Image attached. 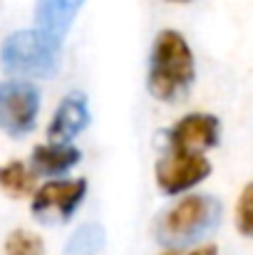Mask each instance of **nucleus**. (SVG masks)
Instances as JSON below:
<instances>
[{
    "mask_svg": "<svg viewBox=\"0 0 253 255\" xmlns=\"http://www.w3.org/2000/svg\"><path fill=\"white\" fill-rule=\"evenodd\" d=\"M35 173L32 169L25 164V161H7V164H0V191L12 196V198H25L30 193H35Z\"/></svg>",
    "mask_w": 253,
    "mask_h": 255,
    "instance_id": "nucleus-11",
    "label": "nucleus"
},
{
    "mask_svg": "<svg viewBox=\"0 0 253 255\" xmlns=\"http://www.w3.org/2000/svg\"><path fill=\"white\" fill-rule=\"evenodd\" d=\"M87 0H35V27L62 40Z\"/></svg>",
    "mask_w": 253,
    "mask_h": 255,
    "instance_id": "nucleus-10",
    "label": "nucleus"
},
{
    "mask_svg": "<svg viewBox=\"0 0 253 255\" xmlns=\"http://www.w3.org/2000/svg\"><path fill=\"white\" fill-rule=\"evenodd\" d=\"M221 223V203L209 193H191L157 218L154 236L169 251H186L209 238Z\"/></svg>",
    "mask_w": 253,
    "mask_h": 255,
    "instance_id": "nucleus-1",
    "label": "nucleus"
},
{
    "mask_svg": "<svg viewBox=\"0 0 253 255\" xmlns=\"http://www.w3.org/2000/svg\"><path fill=\"white\" fill-rule=\"evenodd\" d=\"M164 255H219L216 246H201V248H191V251H167Z\"/></svg>",
    "mask_w": 253,
    "mask_h": 255,
    "instance_id": "nucleus-15",
    "label": "nucleus"
},
{
    "mask_svg": "<svg viewBox=\"0 0 253 255\" xmlns=\"http://www.w3.org/2000/svg\"><path fill=\"white\" fill-rule=\"evenodd\" d=\"M60 42L40 27L15 30L0 45V70L12 80H50L60 70Z\"/></svg>",
    "mask_w": 253,
    "mask_h": 255,
    "instance_id": "nucleus-3",
    "label": "nucleus"
},
{
    "mask_svg": "<svg viewBox=\"0 0 253 255\" xmlns=\"http://www.w3.org/2000/svg\"><path fill=\"white\" fill-rule=\"evenodd\" d=\"M82 159V151L75 144H37L30 154V169L42 178H62Z\"/></svg>",
    "mask_w": 253,
    "mask_h": 255,
    "instance_id": "nucleus-9",
    "label": "nucleus"
},
{
    "mask_svg": "<svg viewBox=\"0 0 253 255\" xmlns=\"http://www.w3.org/2000/svg\"><path fill=\"white\" fill-rule=\"evenodd\" d=\"M5 255H45V243L40 236L25 228H15L5 238Z\"/></svg>",
    "mask_w": 253,
    "mask_h": 255,
    "instance_id": "nucleus-13",
    "label": "nucleus"
},
{
    "mask_svg": "<svg viewBox=\"0 0 253 255\" xmlns=\"http://www.w3.org/2000/svg\"><path fill=\"white\" fill-rule=\"evenodd\" d=\"M236 226H239L241 236L253 238V183H249L241 191V198L236 206Z\"/></svg>",
    "mask_w": 253,
    "mask_h": 255,
    "instance_id": "nucleus-14",
    "label": "nucleus"
},
{
    "mask_svg": "<svg viewBox=\"0 0 253 255\" xmlns=\"http://www.w3.org/2000/svg\"><path fill=\"white\" fill-rule=\"evenodd\" d=\"M89 104L82 92H70L60 99L57 109L52 112V119L47 124V141L52 144H72L75 136H80L89 127Z\"/></svg>",
    "mask_w": 253,
    "mask_h": 255,
    "instance_id": "nucleus-8",
    "label": "nucleus"
},
{
    "mask_svg": "<svg viewBox=\"0 0 253 255\" xmlns=\"http://www.w3.org/2000/svg\"><path fill=\"white\" fill-rule=\"evenodd\" d=\"M171 2H191V0H171Z\"/></svg>",
    "mask_w": 253,
    "mask_h": 255,
    "instance_id": "nucleus-16",
    "label": "nucleus"
},
{
    "mask_svg": "<svg viewBox=\"0 0 253 255\" xmlns=\"http://www.w3.org/2000/svg\"><path fill=\"white\" fill-rule=\"evenodd\" d=\"M196 80V65L189 42L176 30H162L149 57V94L159 102H179Z\"/></svg>",
    "mask_w": 253,
    "mask_h": 255,
    "instance_id": "nucleus-2",
    "label": "nucleus"
},
{
    "mask_svg": "<svg viewBox=\"0 0 253 255\" xmlns=\"http://www.w3.org/2000/svg\"><path fill=\"white\" fill-rule=\"evenodd\" d=\"M104 248V228L99 223H82L65 243L67 255H94Z\"/></svg>",
    "mask_w": 253,
    "mask_h": 255,
    "instance_id": "nucleus-12",
    "label": "nucleus"
},
{
    "mask_svg": "<svg viewBox=\"0 0 253 255\" xmlns=\"http://www.w3.org/2000/svg\"><path fill=\"white\" fill-rule=\"evenodd\" d=\"M84 196H87L84 178H52L45 181L32 193L30 213L45 226L67 223L82 206Z\"/></svg>",
    "mask_w": 253,
    "mask_h": 255,
    "instance_id": "nucleus-5",
    "label": "nucleus"
},
{
    "mask_svg": "<svg viewBox=\"0 0 253 255\" xmlns=\"http://www.w3.org/2000/svg\"><path fill=\"white\" fill-rule=\"evenodd\" d=\"M40 114V89L27 80L0 82V131L22 139L27 136Z\"/></svg>",
    "mask_w": 253,
    "mask_h": 255,
    "instance_id": "nucleus-4",
    "label": "nucleus"
},
{
    "mask_svg": "<svg viewBox=\"0 0 253 255\" xmlns=\"http://www.w3.org/2000/svg\"><path fill=\"white\" fill-rule=\"evenodd\" d=\"M209 173H211V164L204 154H189L176 149H167L154 169L157 186L167 196H179L191 191L204 178H209Z\"/></svg>",
    "mask_w": 253,
    "mask_h": 255,
    "instance_id": "nucleus-6",
    "label": "nucleus"
},
{
    "mask_svg": "<svg viewBox=\"0 0 253 255\" xmlns=\"http://www.w3.org/2000/svg\"><path fill=\"white\" fill-rule=\"evenodd\" d=\"M221 136V124L214 114H186L181 117L167 134H164V144L167 149L176 151H189V154H204L209 149H214L219 144Z\"/></svg>",
    "mask_w": 253,
    "mask_h": 255,
    "instance_id": "nucleus-7",
    "label": "nucleus"
}]
</instances>
